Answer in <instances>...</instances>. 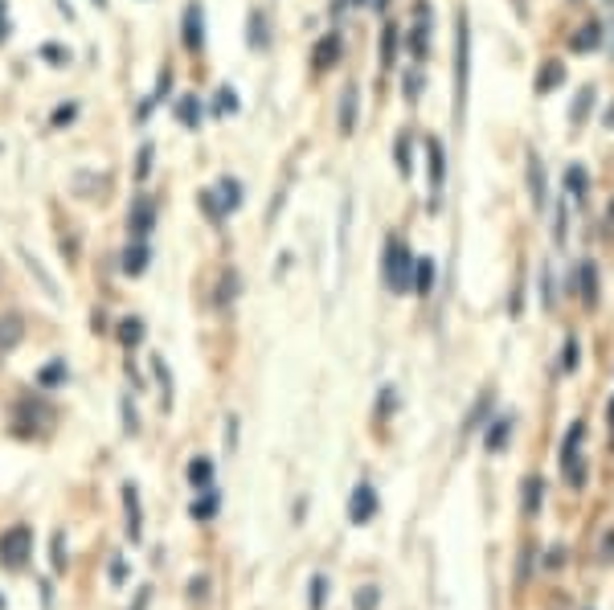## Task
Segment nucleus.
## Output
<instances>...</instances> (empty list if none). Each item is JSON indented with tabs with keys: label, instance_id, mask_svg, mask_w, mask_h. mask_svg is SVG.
<instances>
[{
	"label": "nucleus",
	"instance_id": "obj_1",
	"mask_svg": "<svg viewBox=\"0 0 614 610\" xmlns=\"http://www.w3.org/2000/svg\"><path fill=\"white\" fill-rule=\"evenodd\" d=\"M467 86H471V25L467 13L455 17V119L463 123L467 111Z\"/></svg>",
	"mask_w": 614,
	"mask_h": 610
},
{
	"label": "nucleus",
	"instance_id": "obj_2",
	"mask_svg": "<svg viewBox=\"0 0 614 610\" xmlns=\"http://www.w3.org/2000/svg\"><path fill=\"white\" fill-rule=\"evenodd\" d=\"M385 283H389V291H398V295L414 287V254H410V246L402 238L385 242Z\"/></svg>",
	"mask_w": 614,
	"mask_h": 610
},
{
	"label": "nucleus",
	"instance_id": "obj_3",
	"mask_svg": "<svg viewBox=\"0 0 614 610\" xmlns=\"http://www.w3.org/2000/svg\"><path fill=\"white\" fill-rule=\"evenodd\" d=\"M582 439H586V426H582V422H574V426H569V434H565V443H561V467H565V479H569V484H574V488H582V484H586Z\"/></svg>",
	"mask_w": 614,
	"mask_h": 610
},
{
	"label": "nucleus",
	"instance_id": "obj_4",
	"mask_svg": "<svg viewBox=\"0 0 614 610\" xmlns=\"http://www.w3.org/2000/svg\"><path fill=\"white\" fill-rule=\"evenodd\" d=\"M33 557V529L29 525H13L9 533H0V561L9 570H21V565Z\"/></svg>",
	"mask_w": 614,
	"mask_h": 610
},
{
	"label": "nucleus",
	"instance_id": "obj_5",
	"mask_svg": "<svg viewBox=\"0 0 614 610\" xmlns=\"http://www.w3.org/2000/svg\"><path fill=\"white\" fill-rule=\"evenodd\" d=\"M152 222H156V201L140 193L136 205H131V213H127V234H131V242H148Z\"/></svg>",
	"mask_w": 614,
	"mask_h": 610
},
{
	"label": "nucleus",
	"instance_id": "obj_6",
	"mask_svg": "<svg viewBox=\"0 0 614 610\" xmlns=\"http://www.w3.org/2000/svg\"><path fill=\"white\" fill-rule=\"evenodd\" d=\"M373 516H377V492L369 484H357L353 496H348V520L353 525H369Z\"/></svg>",
	"mask_w": 614,
	"mask_h": 610
},
{
	"label": "nucleus",
	"instance_id": "obj_7",
	"mask_svg": "<svg viewBox=\"0 0 614 610\" xmlns=\"http://www.w3.org/2000/svg\"><path fill=\"white\" fill-rule=\"evenodd\" d=\"M357 103H361V86L344 82V91H340V132L344 136L357 132Z\"/></svg>",
	"mask_w": 614,
	"mask_h": 610
},
{
	"label": "nucleus",
	"instance_id": "obj_8",
	"mask_svg": "<svg viewBox=\"0 0 614 610\" xmlns=\"http://www.w3.org/2000/svg\"><path fill=\"white\" fill-rule=\"evenodd\" d=\"M410 54H414V62L430 58V5H418V21L410 29Z\"/></svg>",
	"mask_w": 614,
	"mask_h": 610
},
{
	"label": "nucleus",
	"instance_id": "obj_9",
	"mask_svg": "<svg viewBox=\"0 0 614 610\" xmlns=\"http://www.w3.org/2000/svg\"><path fill=\"white\" fill-rule=\"evenodd\" d=\"M185 50H193V54L205 50V13H201L197 0L185 9Z\"/></svg>",
	"mask_w": 614,
	"mask_h": 610
},
{
	"label": "nucleus",
	"instance_id": "obj_10",
	"mask_svg": "<svg viewBox=\"0 0 614 610\" xmlns=\"http://www.w3.org/2000/svg\"><path fill=\"white\" fill-rule=\"evenodd\" d=\"M21 340H25V320H21L17 312L0 316V357H9Z\"/></svg>",
	"mask_w": 614,
	"mask_h": 610
},
{
	"label": "nucleus",
	"instance_id": "obj_11",
	"mask_svg": "<svg viewBox=\"0 0 614 610\" xmlns=\"http://www.w3.org/2000/svg\"><path fill=\"white\" fill-rule=\"evenodd\" d=\"M21 263H25V271H29V275L41 283V291H46L50 299H62V295H58V283H54V275H50L46 267H41V258H37L33 250H25V246H21Z\"/></svg>",
	"mask_w": 614,
	"mask_h": 610
},
{
	"label": "nucleus",
	"instance_id": "obj_12",
	"mask_svg": "<svg viewBox=\"0 0 614 610\" xmlns=\"http://www.w3.org/2000/svg\"><path fill=\"white\" fill-rule=\"evenodd\" d=\"M340 62V33H328V37H320V46H316V54H312V66L316 70H328V66H336Z\"/></svg>",
	"mask_w": 614,
	"mask_h": 610
},
{
	"label": "nucleus",
	"instance_id": "obj_13",
	"mask_svg": "<svg viewBox=\"0 0 614 610\" xmlns=\"http://www.w3.org/2000/svg\"><path fill=\"white\" fill-rule=\"evenodd\" d=\"M398 41H402V29L389 21L381 29V70H393V62H398Z\"/></svg>",
	"mask_w": 614,
	"mask_h": 610
},
{
	"label": "nucleus",
	"instance_id": "obj_14",
	"mask_svg": "<svg viewBox=\"0 0 614 610\" xmlns=\"http://www.w3.org/2000/svg\"><path fill=\"white\" fill-rule=\"evenodd\" d=\"M123 508H127V537L140 541V533H144V529H140V492L131 488V484L123 488Z\"/></svg>",
	"mask_w": 614,
	"mask_h": 610
},
{
	"label": "nucleus",
	"instance_id": "obj_15",
	"mask_svg": "<svg viewBox=\"0 0 614 610\" xmlns=\"http://www.w3.org/2000/svg\"><path fill=\"white\" fill-rule=\"evenodd\" d=\"M148 271V242H131L123 250V275H144Z\"/></svg>",
	"mask_w": 614,
	"mask_h": 610
},
{
	"label": "nucleus",
	"instance_id": "obj_16",
	"mask_svg": "<svg viewBox=\"0 0 614 610\" xmlns=\"http://www.w3.org/2000/svg\"><path fill=\"white\" fill-rule=\"evenodd\" d=\"M529 193H533V209H545L549 189H545V168L537 156H529Z\"/></svg>",
	"mask_w": 614,
	"mask_h": 610
},
{
	"label": "nucleus",
	"instance_id": "obj_17",
	"mask_svg": "<svg viewBox=\"0 0 614 610\" xmlns=\"http://www.w3.org/2000/svg\"><path fill=\"white\" fill-rule=\"evenodd\" d=\"M565 82V66L561 62H541V74H537V95H549Z\"/></svg>",
	"mask_w": 614,
	"mask_h": 610
},
{
	"label": "nucleus",
	"instance_id": "obj_18",
	"mask_svg": "<svg viewBox=\"0 0 614 610\" xmlns=\"http://www.w3.org/2000/svg\"><path fill=\"white\" fill-rule=\"evenodd\" d=\"M508 439H512V418H496V422H488V434H484L488 451H504Z\"/></svg>",
	"mask_w": 614,
	"mask_h": 610
},
{
	"label": "nucleus",
	"instance_id": "obj_19",
	"mask_svg": "<svg viewBox=\"0 0 614 610\" xmlns=\"http://www.w3.org/2000/svg\"><path fill=\"white\" fill-rule=\"evenodd\" d=\"M488 410H492V389H488V394H479V402L471 406V414H467V422H463V434L484 430V422H488Z\"/></svg>",
	"mask_w": 614,
	"mask_h": 610
},
{
	"label": "nucleus",
	"instance_id": "obj_20",
	"mask_svg": "<svg viewBox=\"0 0 614 610\" xmlns=\"http://www.w3.org/2000/svg\"><path fill=\"white\" fill-rule=\"evenodd\" d=\"M213 193H217V201H222V209H226V213H234V209L242 205V185H238L234 177H222Z\"/></svg>",
	"mask_w": 614,
	"mask_h": 610
},
{
	"label": "nucleus",
	"instance_id": "obj_21",
	"mask_svg": "<svg viewBox=\"0 0 614 610\" xmlns=\"http://www.w3.org/2000/svg\"><path fill=\"white\" fill-rule=\"evenodd\" d=\"M578 283H582V303H586V308H594V303H598V267L594 263H582Z\"/></svg>",
	"mask_w": 614,
	"mask_h": 610
},
{
	"label": "nucleus",
	"instance_id": "obj_22",
	"mask_svg": "<svg viewBox=\"0 0 614 610\" xmlns=\"http://www.w3.org/2000/svg\"><path fill=\"white\" fill-rule=\"evenodd\" d=\"M414 287H418V295L434 291V258H414Z\"/></svg>",
	"mask_w": 614,
	"mask_h": 610
},
{
	"label": "nucleus",
	"instance_id": "obj_23",
	"mask_svg": "<svg viewBox=\"0 0 614 610\" xmlns=\"http://www.w3.org/2000/svg\"><path fill=\"white\" fill-rule=\"evenodd\" d=\"M565 189L574 193V201H586V193H590V177H586V168L582 164H574L565 172Z\"/></svg>",
	"mask_w": 614,
	"mask_h": 610
},
{
	"label": "nucleus",
	"instance_id": "obj_24",
	"mask_svg": "<svg viewBox=\"0 0 614 610\" xmlns=\"http://www.w3.org/2000/svg\"><path fill=\"white\" fill-rule=\"evenodd\" d=\"M598 46H602V25H598V21L582 25V29H578V37H574V50H578V54H586V50H598Z\"/></svg>",
	"mask_w": 614,
	"mask_h": 610
},
{
	"label": "nucleus",
	"instance_id": "obj_25",
	"mask_svg": "<svg viewBox=\"0 0 614 610\" xmlns=\"http://www.w3.org/2000/svg\"><path fill=\"white\" fill-rule=\"evenodd\" d=\"M189 484H193V488H201V492H205V488H213V463H209V459H201V455H197V459L189 463Z\"/></svg>",
	"mask_w": 614,
	"mask_h": 610
},
{
	"label": "nucleus",
	"instance_id": "obj_26",
	"mask_svg": "<svg viewBox=\"0 0 614 610\" xmlns=\"http://www.w3.org/2000/svg\"><path fill=\"white\" fill-rule=\"evenodd\" d=\"M177 119L189 127V132H197V123H201V103H197V95H185V99L177 103Z\"/></svg>",
	"mask_w": 614,
	"mask_h": 610
},
{
	"label": "nucleus",
	"instance_id": "obj_27",
	"mask_svg": "<svg viewBox=\"0 0 614 610\" xmlns=\"http://www.w3.org/2000/svg\"><path fill=\"white\" fill-rule=\"evenodd\" d=\"M193 520H213L217 516V488H205L201 492V500H193Z\"/></svg>",
	"mask_w": 614,
	"mask_h": 610
},
{
	"label": "nucleus",
	"instance_id": "obj_28",
	"mask_svg": "<svg viewBox=\"0 0 614 610\" xmlns=\"http://www.w3.org/2000/svg\"><path fill=\"white\" fill-rule=\"evenodd\" d=\"M426 148H430V177H434V189H438L443 185V172H447V156H443V144L438 140H430Z\"/></svg>",
	"mask_w": 614,
	"mask_h": 610
},
{
	"label": "nucleus",
	"instance_id": "obj_29",
	"mask_svg": "<svg viewBox=\"0 0 614 610\" xmlns=\"http://www.w3.org/2000/svg\"><path fill=\"white\" fill-rule=\"evenodd\" d=\"M246 41H250V50H262V46H267V21H262L258 9L250 13V37H246Z\"/></svg>",
	"mask_w": 614,
	"mask_h": 610
},
{
	"label": "nucleus",
	"instance_id": "obj_30",
	"mask_svg": "<svg viewBox=\"0 0 614 610\" xmlns=\"http://www.w3.org/2000/svg\"><path fill=\"white\" fill-rule=\"evenodd\" d=\"M541 492H545V479L533 475L529 488H524V512H537V508H541Z\"/></svg>",
	"mask_w": 614,
	"mask_h": 610
},
{
	"label": "nucleus",
	"instance_id": "obj_31",
	"mask_svg": "<svg viewBox=\"0 0 614 610\" xmlns=\"http://www.w3.org/2000/svg\"><path fill=\"white\" fill-rule=\"evenodd\" d=\"M119 340H123L127 348H136V344L144 340V324H140V320H123V324H119Z\"/></svg>",
	"mask_w": 614,
	"mask_h": 610
},
{
	"label": "nucleus",
	"instance_id": "obj_32",
	"mask_svg": "<svg viewBox=\"0 0 614 610\" xmlns=\"http://www.w3.org/2000/svg\"><path fill=\"white\" fill-rule=\"evenodd\" d=\"M197 201H201V209L209 213V222H222V217H226V209H222V201H217V193H213V189H205Z\"/></svg>",
	"mask_w": 614,
	"mask_h": 610
},
{
	"label": "nucleus",
	"instance_id": "obj_33",
	"mask_svg": "<svg viewBox=\"0 0 614 610\" xmlns=\"http://www.w3.org/2000/svg\"><path fill=\"white\" fill-rule=\"evenodd\" d=\"M324 594H328V578L316 574V578H312V602H307V606H312V610H324Z\"/></svg>",
	"mask_w": 614,
	"mask_h": 610
},
{
	"label": "nucleus",
	"instance_id": "obj_34",
	"mask_svg": "<svg viewBox=\"0 0 614 610\" xmlns=\"http://www.w3.org/2000/svg\"><path fill=\"white\" fill-rule=\"evenodd\" d=\"M226 111H238V95L230 91V86H222V91H217V115H226Z\"/></svg>",
	"mask_w": 614,
	"mask_h": 610
},
{
	"label": "nucleus",
	"instance_id": "obj_35",
	"mask_svg": "<svg viewBox=\"0 0 614 610\" xmlns=\"http://www.w3.org/2000/svg\"><path fill=\"white\" fill-rule=\"evenodd\" d=\"M62 377H66V361H54V365L41 369V385H58Z\"/></svg>",
	"mask_w": 614,
	"mask_h": 610
},
{
	"label": "nucleus",
	"instance_id": "obj_36",
	"mask_svg": "<svg viewBox=\"0 0 614 610\" xmlns=\"http://www.w3.org/2000/svg\"><path fill=\"white\" fill-rule=\"evenodd\" d=\"M561 369L574 373L578 369V340H565V353H561Z\"/></svg>",
	"mask_w": 614,
	"mask_h": 610
},
{
	"label": "nucleus",
	"instance_id": "obj_37",
	"mask_svg": "<svg viewBox=\"0 0 614 610\" xmlns=\"http://www.w3.org/2000/svg\"><path fill=\"white\" fill-rule=\"evenodd\" d=\"M148 172H152V144H144L140 156H136V177L148 181Z\"/></svg>",
	"mask_w": 614,
	"mask_h": 610
},
{
	"label": "nucleus",
	"instance_id": "obj_38",
	"mask_svg": "<svg viewBox=\"0 0 614 610\" xmlns=\"http://www.w3.org/2000/svg\"><path fill=\"white\" fill-rule=\"evenodd\" d=\"M398 172H402V177H410V172H414V164H410V140L406 136L398 140Z\"/></svg>",
	"mask_w": 614,
	"mask_h": 610
},
{
	"label": "nucleus",
	"instance_id": "obj_39",
	"mask_svg": "<svg viewBox=\"0 0 614 610\" xmlns=\"http://www.w3.org/2000/svg\"><path fill=\"white\" fill-rule=\"evenodd\" d=\"M54 570H58V574L66 570V537H62V533H54Z\"/></svg>",
	"mask_w": 614,
	"mask_h": 610
},
{
	"label": "nucleus",
	"instance_id": "obj_40",
	"mask_svg": "<svg viewBox=\"0 0 614 610\" xmlns=\"http://www.w3.org/2000/svg\"><path fill=\"white\" fill-rule=\"evenodd\" d=\"M586 107H594V91H582V95H578V103H574V123L586 119Z\"/></svg>",
	"mask_w": 614,
	"mask_h": 610
},
{
	"label": "nucleus",
	"instance_id": "obj_41",
	"mask_svg": "<svg viewBox=\"0 0 614 610\" xmlns=\"http://www.w3.org/2000/svg\"><path fill=\"white\" fill-rule=\"evenodd\" d=\"M357 610H377V586H365L357 594Z\"/></svg>",
	"mask_w": 614,
	"mask_h": 610
},
{
	"label": "nucleus",
	"instance_id": "obj_42",
	"mask_svg": "<svg viewBox=\"0 0 614 610\" xmlns=\"http://www.w3.org/2000/svg\"><path fill=\"white\" fill-rule=\"evenodd\" d=\"M541 295H545V308H553V271H541Z\"/></svg>",
	"mask_w": 614,
	"mask_h": 610
},
{
	"label": "nucleus",
	"instance_id": "obj_43",
	"mask_svg": "<svg viewBox=\"0 0 614 610\" xmlns=\"http://www.w3.org/2000/svg\"><path fill=\"white\" fill-rule=\"evenodd\" d=\"M5 37H9V5L0 0V41H5Z\"/></svg>",
	"mask_w": 614,
	"mask_h": 610
},
{
	"label": "nucleus",
	"instance_id": "obj_44",
	"mask_svg": "<svg viewBox=\"0 0 614 610\" xmlns=\"http://www.w3.org/2000/svg\"><path fill=\"white\" fill-rule=\"evenodd\" d=\"M168 86H172V70H164V74H160V82H156V99H164V95H168Z\"/></svg>",
	"mask_w": 614,
	"mask_h": 610
},
{
	"label": "nucleus",
	"instance_id": "obj_45",
	"mask_svg": "<svg viewBox=\"0 0 614 610\" xmlns=\"http://www.w3.org/2000/svg\"><path fill=\"white\" fill-rule=\"evenodd\" d=\"M41 58H50V62H70V54H62L58 46H46V50H41Z\"/></svg>",
	"mask_w": 614,
	"mask_h": 610
},
{
	"label": "nucleus",
	"instance_id": "obj_46",
	"mask_svg": "<svg viewBox=\"0 0 614 610\" xmlns=\"http://www.w3.org/2000/svg\"><path fill=\"white\" fill-rule=\"evenodd\" d=\"M74 111H78V107H58V111H54V123H70Z\"/></svg>",
	"mask_w": 614,
	"mask_h": 610
},
{
	"label": "nucleus",
	"instance_id": "obj_47",
	"mask_svg": "<svg viewBox=\"0 0 614 610\" xmlns=\"http://www.w3.org/2000/svg\"><path fill=\"white\" fill-rule=\"evenodd\" d=\"M565 561V549H549V561L545 565H561Z\"/></svg>",
	"mask_w": 614,
	"mask_h": 610
},
{
	"label": "nucleus",
	"instance_id": "obj_48",
	"mask_svg": "<svg viewBox=\"0 0 614 610\" xmlns=\"http://www.w3.org/2000/svg\"><path fill=\"white\" fill-rule=\"evenodd\" d=\"M406 95H410V99L418 95V74H410V78H406Z\"/></svg>",
	"mask_w": 614,
	"mask_h": 610
},
{
	"label": "nucleus",
	"instance_id": "obj_49",
	"mask_svg": "<svg viewBox=\"0 0 614 610\" xmlns=\"http://www.w3.org/2000/svg\"><path fill=\"white\" fill-rule=\"evenodd\" d=\"M369 5H373L377 13H385V9H389V0H369Z\"/></svg>",
	"mask_w": 614,
	"mask_h": 610
},
{
	"label": "nucleus",
	"instance_id": "obj_50",
	"mask_svg": "<svg viewBox=\"0 0 614 610\" xmlns=\"http://www.w3.org/2000/svg\"><path fill=\"white\" fill-rule=\"evenodd\" d=\"M606 123H610V127H614V107H610V111H606Z\"/></svg>",
	"mask_w": 614,
	"mask_h": 610
},
{
	"label": "nucleus",
	"instance_id": "obj_51",
	"mask_svg": "<svg viewBox=\"0 0 614 610\" xmlns=\"http://www.w3.org/2000/svg\"><path fill=\"white\" fill-rule=\"evenodd\" d=\"M610 426H614V402H610Z\"/></svg>",
	"mask_w": 614,
	"mask_h": 610
},
{
	"label": "nucleus",
	"instance_id": "obj_52",
	"mask_svg": "<svg viewBox=\"0 0 614 610\" xmlns=\"http://www.w3.org/2000/svg\"><path fill=\"white\" fill-rule=\"evenodd\" d=\"M348 5H365V0H348Z\"/></svg>",
	"mask_w": 614,
	"mask_h": 610
}]
</instances>
